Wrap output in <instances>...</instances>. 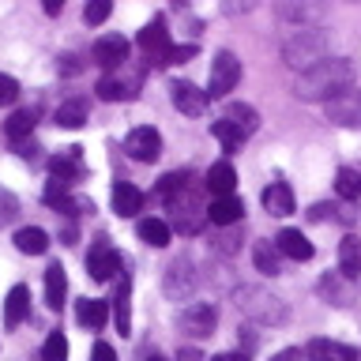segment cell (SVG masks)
<instances>
[{"mask_svg": "<svg viewBox=\"0 0 361 361\" xmlns=\"http://www.w3.org/2000/svg\"><path fill=\"white\" fill-rule=\"evenodd\" d=\"M64 11V0H45V16H61Z\"/></svg>", "mask_w": 361, "mask_h": 361, "instance_id": "cell-45", "label": "cell"}, {"mask_svg": "<svg viewBox=\"0 0 361 361\" xmlns=\"http://www.w3.org/2000/svg\"><path fill=\"white\" fill-rule=\"evenodd\" d=\"M27 309H30V290L27 286H11L8 301H4V324L19 327L23 320H27Z\"/></svg>", "mask_w": 361, "mask_h": 361, "instance_id": "cell-23", "label": "cell"}, {"mask_svg": "<svg viewBox=\"0 0 361 361\" xmlns=\"http://www.w3.org/2000/svg\"><path fill=\"white\" fill-rule=\"evenodd\" d=\"M16 211H19V200L11 196L8 188H0V226H8L11 219H16Z\"/></svg>", "mask_w": 361, "mask_h": 361, "instance_id": "cell-40", "label": "cell"}, {"mask_svg": "<svg viewBox=\"0 0 361 361\" xmlns=\"http://www.w3.org/2000/svg\"><path fill=\"white\" fill-rule=\"evenodd\" d=\"M49 169H53V177H61V180H79L83 177V158H79V147H68V151L61 154H53L49 158Z\"/></svg>", "mask_w": 361, "mask_h": 361, "instance_id": "cell-22", "label": "cell"}, {"mask_svg": "<svg viewBox=\"0 0 361 361\" xmlns=\"http://www.w3.org/2000/svg\"><path fill=\"white\" fill-rule=\"evenodd\" d=\"M34 124H38V113H34V109H16V113L4 121V135H8L11 143H23V140L34 132Z\"/></svg>", "mask_w": 361, "mask_h": 361, "instance_id": "cell-24", "label": "cell"}, {"mask_svg": "<svg viewBox=\"0 0 361 361\" xmlns=\"http://www.w3.org/2000/svg\"><path fill=\"white\" fill-rule=\"evenodd\" d=\"M158 200L166 203L169 211H173V230L177 233H200L203 226H207V207H203V188L200 180L188 173V169H180V173H166L158 180Z\"/></svg>", "mask_w": 361, "mask_h": 361, "instance_id": "cell-1", "label": "cell"}, {"mask_svg": "<svg viewBox=\"0 0 361 361\" xmlns=\"http://www.w3.org/2000/svg\"><path fill=\"white\" fill-rule=\"evenodd\" d=\"M16 98H19V83H16L11 75L0 72V106H11Z\"/></svg>", "mask_w": 361, "mask_h": 361, "instance_id": "cell-41", "label": "cell"}, {"mask_svg": "<svg viewBox=\"0 0 361 361\" xmlns=\"http://www.w3.org/2000/svg\"><path fill=\"white\" fill-rule=\"evenodd\" d=\"M350 87H354V64L350 61H324V64H316V68L298 75L293 94L301 102H331Z\"/></svg>", "mask_w": 361, "mask_h": 361, "instance_id": "cell-2", "label": "cell"}, {"mask_svg": "<svg viewBox=\"0 0 361 361\" xmlns=\"http://www.w3.org/2000/svg\"><path fill=\"white\" fill-rule=\"evenodd\" d=\"M226 121L230 124H237L245 135H252L256 128H259V113L252 109V106H245V102H233V106H226Z\"/></svg>", "mask_w": 361, "mask_h": 361, "instance_id": "cell-33", "label": "cell"}, {"mask_svg": "<svg viewBox=\"0 0 361 361\" xmlns=\"http://www.w3.org/2000/svg\"><path fill=\"white\" fill-rule=\"evenodd\" d=\"M327 49H331V38H327L324 30L309 27V30H298L286 45H282V56H286L290 68L309 72V68H316V64L327 61Z\"/></svg>", "mask_w": 361, "mask_h": 361, "instance_id": "cell-4", "label": "cell"}, {"mask_svg": "<svg viewBox=\"0 0 361 361\" xmlns=\"http://www.w3.org/2000/svg\"><path fill=\"white\" fill-rule=\"evenodd\" d=\"M233 301H237V309L256 324H286V301H282L279 293L264 290V286H237Z\"/></svg>", "mask_w": 361, "mask_h": 361, "instance_id": "cell-3", "label": "cell"}, {"mask_svg": "<svg viewBox=\"0 0 361 361\" xmlns=\"http://www.w3.org/2000/svg\"><path fill=\"white\" fill-rule=\"evenodd\" d=\"M124 151H128L132 162H158V154H162V135L154 128H132L128 140H124Z\"/></svg>", "mask_w": 361, "mask_h": 361, "instance_id": "cell-10", "label": "cell"}, {"mask_svg": "<svg viewBox=\"0 0 361 361\" xmlns=\"http://www.w3.org/2000/svg\"><path fill=\"white\" fill-rule=\"evenodd\" d=\"M169 94H173V106L180 113H188V117H203L207 113V90H200L196 83H173Z\"/></svg>", "mask_w": 361, "mask_h": 361, "instance_id": "cell-14", "label": "cell"}, {"mask_svg": "<svg viewBox=\"0 0 361 361\" xmlns=\"http://www.w3.org/2000/svg\"><path fill=\"white\" fill-rule=\"evenodd\" d=\"M203 188H207L214 200H219V196H233V188H237L233 166H230V162H214V166L207 169V177H203Z\"/></svg>", "mask_w": 361, "mask_h": 361, "instance_id": "cell-16", "label": "cell"}, {"mask_svg": "<svg viewBox=\"0 0 361 361\" xmlns=\"http://www.w3.org/2000/svg\"><path fill=\"white\" fill-rule=\"evenodd\" d=\"M109 11H113L109 0H94V4H87V8H83V19L90 23V27H98V23H106V19H109Z\"/></svg>", "mask_w": 361, "mask_h": 361, "instance_id": "cell-38", "label": "cell"}, {"mask_svg": "<svg viewBox=\"0 0 361 361\" xmlns=\"http://www.w3.org/2000/svg\"><path fill=\"white\" fill-rule=\"evenodd\" d=\"M64 293H68L64 267L61 264H49V267H45V305H49V309H61Z\"/></svg>", "mask_w": 361, "mask_h": 361, "instance_id": "cell-26", "label": "cell"}, {"mask_svg": "<svg viewBox=\"0 0 361 361\" xmlns=\"http://www.w3.org/2000/svg\"><path fill=\"white\" fill-rule=\"evenodd\" d=\"M90 361H117V354H113V346H109V343H98V346H94V354H90Z\"/></svg>", "mask_w": 361, "mask_h": 361, "instance_id": "cell-43", "label": "cell"}, {"mask_svg": "<svg viewBox=\"0 0 361 361\" xmlns=\"http://www.w3.org/2000/svg\"><path fill=\"white\" fill-rule=\"evenodd\" d=\"M135 94H140V75H128L124 68H117V72H109V75H102L98 79V98L102 102H132Z\"/></svg>", "mask_w": 361, "mask_h": 361, "instance_id": "cell-9", "label": "cell"}, {"mask_svg": "<svg viewBox=\"0 0 361 361\" xmlns=\"http://www.w3.org/2000/svg\"><path fill=\"white\" fill-rule=\"evenodd\" d=\"M338 271L346 279L361 275V241L357 237H343V245H338Z\"/></svg>", "mask_w": 361, "mask_h": 361, "instance_id": "cell-28", "label": "cell"}, {"mask_svg": "<svg viewBox=\"0 0 361 361\" xmlns=\"http://www.w3.org/2000/svg\"><path fill=\"white\" fill-rule=\"evenodd\" d=\"M271 361H301V350H282V354H275Z\"/></svg>", "mask_w": 361, "mask_h": 361, "instance_id": "cell-46", "label": "cell"}, {"mask_svg": "<svg viewBox=\"0 0 361 361\" xmlns=\"http://www.w3.org/2000/svg\"><path fill=\"white\" fill-rule=\"evenodd\" d=\"M188 56H196V45H173V49H169V64H185Z\"/></svg>", "mask_w": 361, "mask_h": 361, "instance_id": "cell-42", "label": "cell"}, {"mask_svg": "<svg viewBox=\"0 0 361 361\" xmlns=\"http://www.w3.org/2000/svg\"><path fill=\"white\" fill-rule=\"evenodd\" d=\"M42 361H68V338L61 331H53L42 346Z\"/></svg>", "mask_w": 361, "mask_h": 361, "instance_id": "cell-37", "label": "cell"}, {"mask_svg": "<svg viewBox=\"0 0 361 361\" xmlns=\"http://www.w3.org/2000/svg\"><path fill=\"white\" fill-rule=\"evenodd\" d=\"M327 117L335 124H343V128H361V90H343L338 98L327 102Z\"/></svg>", "mask_w": 361, "mask_h": 361, "instance_id": "cell-12", "label": "cell"}, {"mask_svg": "<svg viewBox=\"0 0 361 361\" xmlns=\"http://www.w3.org/2000/svg\"><path fill=\"white\" fill-rule=\"evenodd\" d=\"M252 259L264 275H282V252L271 241H256L252 245Z\"/></svg>", "mask_w": 361, "mask_h": 361, "instance_id": "cell-31", "label": "cell"}, {"mask_svg": "<svg viewBox=\"0 0 361 361\" xmlns=\"http://www.w3.org/2000/svg\"><path fill=\"white\" fill-rule=\"evenodd\" d=\"M259 200H264V207L275 214V219H286V214H293V192H290L286 180H271Z\"/></svg>", "mask_w": 361, "mask_h": 361, "instance_id": "cell-18", "label": "cell"}, {"mask_svg": "<svg viewBox=\"0 0 361 361\" xmlns=\"http://www.w3.org/2000/svg\"><path fill=\"white\" fill-rule=\"evenodd\" d=\"M113 320H117V331L121 335H132V279L121 271V286H117V298H113Z\"/></svg>", "mask_w": 361, "mask_h": 361, "instance_id": "cell-17", "label": "cell"}, {"mask_svg": "<svg viewBox=\"0 0 361 361\" xmlns=\"http://www.w3.org/2000/svg\"><path fill=\"white\" fill-rule=\"evenodd\" d=\"M90 56H94L98 68L117 72V68H124V61H128V42H124L121 34H102L94 42V49H90Z\"/></svg>", "mask_w": 361, "mask_h": 361, "instance_id": "cell-11", "label": "cell"}, {"mask_svg": "<svg viewBox=\"0 0 361 361\" xmlns=\"http://www.w3.org/2000/svg\"><path fill=\"white\" fill-rule=\"evenodd\" d=\"M305 357L309 361H357V350L343 346V343H331V338H312V343L305 346Z\"/></svg>", "mask_w": 361, "mask_h": 361, "instance_id": "cell-15", "label": "cell"}, {"mask_svg": "<svg viewBox=\"0 0 361 361\" xmlns=\"http://www.w3.org/2000/svg\"><path fill=\"white\" fill-rule=\"evenodd\" d=\"M106 316H109L106 301H98V298H83V301H75V320L83 324V327H90V331H98V327L106 324Z\"/></svg>", "mask_w": 361, "mask_h": 361, "instance_id": "cell-25", "label": "cell"}, {"mask_svg": "<svg viewBox=\"0 0 361 361\" xmlns=\"http://www.w3.org/2000/svg\"><path fill=\"white\" fill-rule=\"evenodd\" d=\"M237 79H241V61H237L233 53H219L211 61V83H207V98H226L230 90L237 87Z\"/></svg>", "mask_w": 361, "mask_h": 361, "instance_id": "cell-6", "label": "cell"}, {"mask_svg": "<svg viewBox=\"0 0 361 361\" xmlns=\"http://www.w3.org/2000/svg\"><path fill=\"white\" fill-rule=\"evenodd\" d=\"M211 361H248V354H214Z\"/></svg>", "mask_w": 361, "mask_h": 361, "instance_id": "cell-47", "label": "cell"}, {"mask_svg": "<svg viewBox=\"0 0 361 361\" xmlns=\"http://www.w3.org/2000/svg\"><path fill=\"white\" fill-rule=\"evenodd\" d=\"M211 132H214V140H219L222 147H226V151H241V143H245V132L241 128H237V124H230V121H214L211 124Z\"/></svg>", "mask_w": 361, "mask_h": 361, "instance_id": "cell-35", "label": "cell"}, {"mask_svg": "<svg viewBox=\"0 0 361 361\" xmlns=\"http://www.w3.org/2000/svg\"><path fill=\"white\" fill-rule=\"evenodd\" d=\"M275 248H279L286 259H298V264H301V259H312V241H309L301 230H282V233L275 237Z\"/></svg>", "mask_w": 361, "mask_h": 361, "instance_id": "cell-19", "label": "cell"}, {"mask_svg": "<svg viewBox=\"0 0 361 361\" xmlns=\"http://www.w3.org/2000/svg\"><path fill=\"white\" fill-rule=\"evenodd\" d=\"M117 271H121V252L106 241V237L90 245V256H87V275L90 279H94V282H109Z\"/></svg>", "mask_w": 361, "mask_h": 361, "instance_id": "cell-7", "label": "cell"}, {"mask_svg": "<svg viewBox=\"0 0 361 361\" xmlns=\"http://www.w3.org/2000/svg\"><path fill=\"white\" fill-rule=\"evenodd\" d=\"M346 275L338 279V275H327L324 282H320V293H327V298H335V305H350V286H346Z\"/></svg>", "mask_w": 361, "mask_h": 361, "instance_id": "cell-36", "label": "cell"}, {"mask_svg": "<svg viewBox=\"0 0 361 361\" xmlns=\"http://www.w3.org/2000/svg\"><path fill=\"white\" fill-rule=\"evenodd\" d=\"M135 233H140V241H143V245H151V248H166V245H169V237H173V230H169L162 219H140Z\"/></svg>", "mask_w": 361, "mask_h": 361, "instance_id": "cell-27", "label": "cell"}, {"mask_svg": "<svg viewBox=\"0 0 361 361\" xmlns=\"http://www.w3.org/2000/svg\"><path fill=\"white\" fill-rule=\"evenodd\" d=\"M214 324H219V312H214V305H207V301H196L180 312V327H185L192 338H207L214 331Z\"/></svg>", "mask_w": 361, "mask_h": 361, "instance_id": "cell-13", "label": "cell"}, {"mask_svg": "<svg viewBox=\"0 0 361 361\" xmlns=\"http://www.w3.org/2000/svg\"><path fill=\"white\" fill-rule=\"evenodd\" d=\"M177 361H203V354H200L196 346H180L177 350Z\"/></svg>", "mask_w": 361, "mask_h": 361, "instance_id": "cell-44", "label": "cell"}, {"mask_svg": "<svg viewBox=\"0 0 361 361\" xmlns=\"http://www.w3.org/2000/svg\"><path fill=\"white\" fill-rule=\"evenodd\" d=\"M241 214H245V203L237 196H219V200H211V207H207V222L233 226V222H241Z\"/></svg>", "mask_w": 361, "mask_h": 361, "instance_id": "cell-20", "label": "cell"}, {"mask_svg": "<svg viewBox=\"0 0 361 361\" xmlns=\"http://www.w3.org/2000/svg\"><path fill=\"white\" fill-rule=\"evenodd\" d=\"M53 121L61 124V128H79V124L87 121V102L83 98H72V102H61L53 113Z\"/></svg>", "mask_w": 361, "mask_h": 361, "instance_id": "cell-32", "label": "cell"}, {"mask_svg": "<svg viewBox=\"0 0 361 361\" xmlns=\"http://www.w3.org/2000/svg\"><path fill=\"white\" fill-rule=\"evenodd\" d=\"M135 42H140V49L147 53V64H154V68H166L169 64V49H173V42H169V30H166V19L162 16H158L154 23H147Z\"/></svg>", "mask_w": 361, "mask_h": 361, "instance_id": "cell-5", "label": "cell"}, {"mask_svg": "<svg viewBox=\"0 0 361 361\" xmlns=\"http://www.w3.org/2000/svg\"><path fill=\"white\" fill-rule=\"evenodd\" d=\"M143 200H147L143 192L135 188V185H124V180L113 188V211H117L121 219H135V214L143 211Z\"/></svg>", "mask_w": 361, "mask_h": 361, "instance_id": "cell-21", "label": "cell"}, {"mask_svg": "<svg viewBox=\"0 0 361 361\" xmlns=\"http://www.w3.org/2000/svg\"><path fill=\"white\" fill-rule=\"evenodd\" d=\"M16 248L27 256H42V252H49V233L38 230V226H27V230L16 233Z\"/></svg>", "mask_w": 361, "mask_h": 361, "instance_id": "cell-30", "label": "cell"}, {"mask_svg": "<svg viewBox=\"0 0 361 361\" xmlns=\"http://www.w3.org/2000/svg\"><path fill=\"white\" fill-rule=\"evenodd\" d=\"M166 293L173 301H185V298H192V290H196V267H192V259L188 256H177L173 264L166 267Z\"/></svg>", "mask_w": 361, "mask_h": 361, "instance_id": "cell-8", "label": "cell"}, {"mask_svg": "<svg viewBox=\"0 0 361 361\" xmlns=\"http://www.w3.org/2000/svg\"><path fill=\"white\" fill-rule=\"evenodd\" d=\"M64 200H68V180L53 177L49 185H45V203H53V207H61Z\"/></svg>", "mask_w": 361, "mask_h": 361, "instance_id": "cell-39", "label": "cell"}, {"mask_svg": "<svg viewBox=\"0 0 361 361\" xmlns=\"http://www.w3.org/2000/svg\"><path fill=\"white\" fill-rule=\"evenodd\" d=\"M279 16L290 19V23H298V30H309V23H320L324 19V8L320 4H282Z\"/></svg>", "mask_w": 361, "mask_h": 361, "instance_id": "cell-29", "label": "cell"}, {"mask_svg": "<svg viewBox=\"0 0 361 361\" xmlns=\"http://www.w3.org/2000/svg\"><path fill=\"white\" fill-rule=\"evenodd\" d=\"M335 192H338V200H361V169L354 166H343L338 169V177H335Z\"/></svg>", "mask_w": 361, "mask_h": 361, "instance_id": "cell-34", "label": "cell"}, {"mask_svg": "<svg viewBox=\"0 0 361 361\" xmlns=\"http://www.w3.org/2000/svg\"><path fill=\"white\" fill-rule=\"evenodd\" d=\"M143 361H166V357H162V354H147Z\"/></svg>", "mask_w": 361, "mask_h": 361, "instance_id": "cell-48", "label": "cell"}]
</instances>
